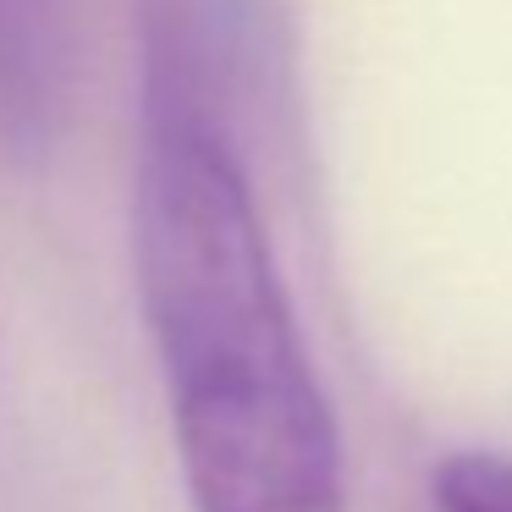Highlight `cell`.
Returning a JSON list of instances; mask_svg holds the SVG:
<instances>
[{
  "label": "cell",
  "instance_id": "obj_1",
  "mask_svg": "<svg viewBox=\"0 0 512 512\" xmlns=\"http://www.w3.org/2000/svg\"><path fill=\"white\" fill-rule=\"evenodd\" d=\"M133 270L193 512H342V430L309 364L243 144L138 100Z\"/></svg>",
  "mask_w": 512,
  "mask_h": 512
},
{
  "label": "cell",
  "instance_id": "obj_2",
  "mask_svg": "<svg viewBox=\"0 0 512 512\" xmlns=\"http://www.w3.org/2000/svg\"><path fill=\"white\" fill-rule=\"evenodd\" d=\"M441 512H512V452H457L435 468Z\"/></svg>",
  "mask_w": 512,
  "mask_h": 512
}]
</instances>
